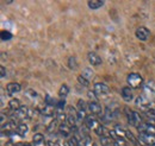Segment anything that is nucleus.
Instances as JSON below:
<instances>
[{
  "label": "nucleus",
  "instance_id": "8",
  "mask_svg": "<svg viewBox=\"0 0 155 146\" xmlns=\"http://www.w3.org/2000/svg\"><path fill=\"white\" fill-rule=\"evenodd\" d=\"M138 133H147V134H153L155 135V126L149 122H143L137 127Z\"/></svg>",
  "mask_w": 155,
  "mask_h": 146
},
{
  "label": "nucleus",
  "instance_id": "1",
  "mask_svg": "<svg viewBox=\"0 0 155 146\" xmlns=\"http://www.w3.org/2000/svg\"><path fill=\"white\" fill-rule=\"evenodd\" d=\"M124 112H125V115H127V119H128L129 125H131V126L137 128L141 124H143V118H142V115L138 112L130 110L129 107H125Z\"/></svg>",
  "mask_w": 155,
  "mask_h": 146
},
{
  "label": "nucleus",
  "instance_id": "13",
  "mask_svg": "<svg viewBox=\"0 0 155 146\" xmlns=\"http://www.w3.org/2000/svg\"><path fill=\"white\" fill-rule=\"evenodd\" d=\"M122 97L125 102H130L133 99H134V95H133V90L130 87H123L122 88Z\"/></svg>",
  "mask_w": 155,
  "mask_h": 146
},
{
  "label": "nucleus",
  "instance_id": "7",
  "mask_svg": "<svg viewBox=\"0 0 155 146\" xmlns=\"http://www.w3.org/2000/svg\"><path fill=\"white\" fill-rule=\"evenodd\" d=\"M150 102H152V101H149L148 97L144 96V95H140V96L135 100L136 106L140 107V108L142 110V112H146V110H148V106H149Z\"/></svg>",
  "mask_w": 155,
  "mask_h": 146
},
{
  "label": "nucleus",
  "instance_id": "19",
  "mask_svg": "<svg viewBox=\"0 0 155 146\" xmlns=\"http://www.w3.org/2000/svg\"><path fill=\"white\" fill-rule=\"evenodd\" d=\"M21 106H23V105L20 103V101L18 100V99H12V100L8 102V107H10V110H13V112L19 110Z\"/></svg>",
  "mask_w": 155,
  "mask_h": 146
},
{
  "label": "nucleus",
  "instance_id": "6",
  "mask_svg": "<svg viewBox=\"0 0 155 146\" xmlns=\"http://www.w3.org/2000/svg\"><path fill=\"white\" fill-rule=\"evenodd\" d=\"M135 35L140 40L146 42V40L150 37V31H149L147 27H144V26H140V27H137V29H136Z\"/></svg>",
  "mask_w": 155,
  "mask_h": 146
},
{
  "label": "nucleus",
  "instance_id": "23",
  "mask_svg": "<svg viewBox=\"0 0 155 146\" xmlns=\"http://www.w3.org/2000/svg\"><path fill=\"white\" fill-rule=\"evenodd\" d=\"M32 141L35 145H41L44 143V135L42 133H35L32 137Z\"/></svg>",
  "mask_w": 155,
  "mask_h": 146
},
{
  "label": "nucleus",
  "instance_id": "41",
  "mask_svg": "<svg viewBox=\"0 0 155 146\" xmlns=\"http://www.w3.org/2000/svg\"><path fill=\"white\" fill-rule=\"evenodd\" d=\"M16 146H17V145H16Z\"/></svg>",
  "mask_w": 155,
  "mask_h": 146
},
{
  "label": "nucleus",
  "instance_id": "22",
  "mask_svg": "<svg viewBox=\"0 0 155 146\" xmlns=\"http://www.w3.org/2000/svg\"><path fill=\"white\" fill-rule=\"evenodd\" d=\"M103 115H104V121H111V120H114V118H115L114 110H110L109 107L105 108V113H104Z\"/></svg>",
  "mask_w": 155,
  "mask_h": 146
},
{
  "label": "nucleus",
  "instance_id": "26",
  "mask_svg": "<svg viewBox=\"0 0 155 146\" xmlns=\"http://www.w3.org/2000/svg\"><path fill=\"white\" fill-rule=\"evenodd\" d=\"M114 131L116 132V134L118 138H124V137H127V131L122 127L120 125H116Z\"/></svg>",
  "mask_w": 155,
  "mask_h": 146
},
{
  "label": "nucleus",
  "instance_id": "20",
  "mask_svg": "<svg viewBox=\"0 0 155 146\" xmlns=\"http://www.w3.org/2000/svg\"><path fill=\"white\" fill-rule=\"evenodd\" d=\"M81 76H82L84 78H86L87 81H91V80L93 78V76H94V73H93V70H92L91 68H85V69L82 70V73H81Z\"/></svg>",
  "mask_w": 155,
  "mask_h": 146
},
{
  "label": "nucleus",
  "instance_id": "11",
  "mask_svg": "<svg viewBox=\"0 0 155 146\" xmlns=\"http://www.w3.org/2000/svg\"><path fill=\"white\" fill-rule=\"evenodd\" d=\"M87 58H88V62L92 64V65H94V67H99L100 64H101V57L99 55H97L96 52H88V55H87Z\"/></svg>",
  "mask_w": 155,
  "mask_h": 146
},
{
  "label": "nucleus",
  "instance_id": "14",
  "mask_svg": "<svg viewBox=\"0 0 155 146\" xmlns=\"http://www.w3.org/2000/svg\"><path fill=\"white\" fill-rule=\"evenodd\" d=\"M20 89H21V87H20L19 83H17V82H11V83H8L6 86V90L8 93V95L17 94V93L20 91Z\"/></svg>",
  "mask_w": 155,
  "mask_h": 146
},
{
  "label": "nucleus",
  "instance_id": "9",
  "mask_svg": "<svg viewBox=\"0 0 155 146\" xmlns=\"http://www.w3.org/2000/svg\"><path fill=\"white\" fill-rule=\"evenodd\" d=\"M93 91L97 94L98 96H99V95H107V94L110 93V88L107 87V84L98 82V83H96V84L93 86Z\"/></svg>",
  "mask_w": 155,
  "mask_h": 146
},
{
  "label": "nucleus",
  "instance_id": "30",
  "mask_svg": "<svg viewBox=\"0 0 155 146\" xmlns=\"http://www.w3.org/2000/svg\"><path fill=\"white\" fill-rule=\"evenodd\" d=\"M143 115H146L147 118L152 119V121H153V120H155V110H146V112H143Z\"/></svg>",
  "mask_w": 155,
  "mask_h": 146
},
{
  "label": "nucleus",
  "instance_id": "37",
  "mask_svg": "<svg viewBox=\"0 0 155 146\" xmlns=\"http://www.w3.org/2000/svg\"><path fill=\"white\" fill-rule=\"evenodd\" d=\"M87 95H88V97H90V99H91V101H97V94H96V93H94V91H92V90H90L88 91V94H87Z\"/></svg>",
  "mask_w": 155,
  "mask_h": 146
},
{
  "label": "nucleus",
  "instance_id": "28",
  "mask_svg": "<svg viewBox=\"0 0 155 146\" xmlns=\"http://www.w3.org/2000/svg\"><path fill=\"white\" fill-rule=\"evenodd\" d=\"M45 103L47 105H51V106H55L56 107V105H58V102H56V100L55 99H53L49 94H47L45 95Z\"/></svg>",
  "mask_w": 155,
  "mask_h": 146
},
{
  "label": "nucleus",
  "instance_id": "27",
  "mask_svg": "<svg viewBox=\"0 0 155 146\" xmlns=\"http://www.w3.org/2000/svg\"><path fill=\"white\" fill-rule=\"evenodd\" d=\"M78 107H79V110H88V103H86L82 99H80L78 101Z\"/></svg>",
  "mask_w": 155,
  "mask_h": 146
},
{
  "label": "nucleus",
  "instance_id": "10",
  "mask_svg": "<svg viewBox=\"0 0 155 146\" xmlns=\"http://www.w3.org/2000/svg\"><path fill=\"white\" fill-rule=\"evenodd\" d=\"M88 110L92 113V115H101L103 113V108L98 103V101H90L88 102Z\"/></svg>",
  "mask_w": 155,
  "mask_h": 146
},
{
  "label": "nucleus",
  "instance_id": "31",
  "mask_svg": "<svg viewBox=\"0 0 155 146\" xmlns=\"http://www.w3.org/2000/svg\"><path fill=\"white\" fill-rule=\"evenodd\" d=\"M78 82H79L81 86H84V87H88V84H90V81H87L86 78H84L81 75L78 76Z\"/></svg>",
  "mask_w": 155,
  "mask_h": 146
},
{
  "label": "nucleus",
  "instance_id": "4",
  "mask_svg": "<svg viewBox=\"0 0 155 146\" xmlns=\"http://www.w3.org/2000/svg\"><path fill=\"white\" fill-rule=\"evenodd\" d=\"M39 113L44 116H54V114L56 113V107L51 106V105H47L44 102V105H42L41 107H38Z\"/></svg>",
  "mask_w": 155,
  "mask_h": 146
},
{
  "label": "nucleus",
  "instance_id": "12",
  "mask_svg": "<svg viewBox=\"0 0 155 146\" xmlns=\"http://www.w3.org/2000/svg\"><path fill=\"white\" fill-rule=\"evenodd\" d=\"M58 132L62 137L67 138V137H72V133H73V129L69 125L67 124H63V125H60L58 126Z\"/></svg>",
  "mask_w": 155,
  "mask_h": 146
},
{
  "label": "nucleus",
  "instance_id": "5",
  "mask_svg": "<svg viewBox=\"0 0 155 146\" xmlns=\"http://www.w3.org/2000/svg\"><path fill=\"white\" fill-rule=\"evenodd\" d=\"M85 125L87 126V127L90 128L91 131H97L98 127L100 126V122L98 121V119L94 116V115H87V118H86V120H85Z\"/></svg>",
  "mask_w": 155,
  "mask_h": 146
},
{
  "label": "nucleus",
  "instance_id": "38",
  "mask_svg": "<svg viewBox=\"0 0 155 146\" xmlns=\"http://www.w3.org/2000/svg\"><path fill=\"white\" fill-rule=\"evenodd\" d=\"M0 73H1V78H4L6 76V70H5V67L4 65L0 67Z\"/></svg>",
  "mask_w": 155,
  "mask_h": 146
},
{
  "label": "nucleus",
  "instance_id": "16",
  "mask_svg": "<svg viewBox=\"0 0 155 146\" xmlns=\"http://www.w3.org/2000/svg\"><path fill=\"white\" fill-rule=\"evenodd\" d=\"M96 133H97V135H99L100 138L110 137V129H107L104 125H100V126L98 127L97 131H96ZM110 138H111V137H110Z\"/></svg>",
  "mask_w": 155,
  "mask_h": 146
},
{
  "label": "nucleus",
  "instance_id": "33",
  "mask_svg": "<svg viewBox=\"0 0 155 146\" xmlns=\"http://www.w3.org/2000/svg\"><path fill=\"white\" fill-rule=\"evenodd\" d=\"M64 107H66V101H64V100H60V101H58V105H56V110H58V112L63 110H64Z\"/></svg>",
  "mask_w": 155,
  "mask_h": 146
},
{
  "label": "nucleus",
  "instance_id": "2",
  "mask_svg": "<svg viewBox=\"0 0 155 146\" xmlns=\"http://www.w3.org/2000/svg\"><path fill=\"white\" fill-rule=\"evenodd\" d=\"M128 84L130 88H134V89H137V88H141L142 84H143V77L140 75L138 73H130L128 75Z\"/></svg>",
  "mask_w": 155,
  "mask_h": 146
},
{
  "label": "nucleus",
  "instance_id": "35",
  "mask_svg": "<svg viewBox=\"0 0 155 146\" xmlns=\"http://www.w3.org/2000/svg\"><path fill=\"white\" fill-rule=\"evenodd\" d=\"M84 145L85 146H94L96 144L93 143V140L91 139V137H87V138H84Z\"/></svg>",
  "mask_w": 155,
  "mask_h": 146
},
{
  "label": "nucleus",
  "instance_id": "34",
  "mask_svg": "<svg viewBox=\"0 0 155 146\" xmlns=\"http://www.w3.org/2000/svg\"><path fill=\"white\" fill-rule=\"evenodd\" d=\"M114 146H127V143H125V140L123 138H118L117 140H115Z\"/></svg>",
  "mask_w": 155,
  "mask_h": 146
},
{
  "label": "nucleus",
  "instance_id": "25",
  "mask_svg": "<svg viewBox=\"0 0 155 146\" xmlns=\"http://www.w3.org/2000/svg\"><path fill=\"white\" fill-rule=\"evenodd\" d=\"M68 93H69V87H68L67 84H62V86L60 87V90H58V96H60L61 99H64V97L68 95Z\"/></svg>",
  "mask_w": 155,
  "mask_h": 146
},
{
  "label": "nucleus",
  "instance_id": "24",
  "mask_svg": "<svg viewBox=\"0 0 155 146\" xmlns=\"http://www.w3.org/2000/svg\"><path fill=\"white\" fill-rule=\"evenodd\" d=\"M78 65H79V64H78L77 57H75V56H71V57L68 58V67H69V69L77 70Z\"/></svg>",
  "mask_w": 155,
  "mask_h": 146
},
{
  "label": "nucleus",
  "instance_id": "15",
  "mask_svg": "<svg viewBox=\"0 0 155 146\" xmlns=\"http://www.w3.org/2000/svg\"><path fill=\"white\" fill-rule=\"evenodd\" d=\"M28 131H29L28 125H26V124H24V122H20L19 125H18V127H17V129H16V133L19 135L20 138H23V137H25V135H26Z\"/></svg>",
  "mask_w": 155,
  "mask_h": 146
},
{
  "label": "nucleus",
  "instance_id": "21",
  "mask_svg": "<svg viewBox=\"0 0 155 146\" xmlns=\"http://www.w3.org/2000/svg\"><path fill=\"white\" fill-rule=\"evenodd\" d=\"M56 119H58V121L60 122V125L66 124L67 122V113H64L63 110H61V112L56 110Z\"/></svg>",
  "mask_w": 155,
  "mask_h": 146
},
{
  "label": "nucleus",
  "instance_id": "40",
  "mask_svg": "<svg viewBox=\"0 0 155 146\" xmlns=\"http://www.w3.org/2000/svg\"><path fill=\"white\" fill-rule=\"evenodd\" d=\"M94 146H97V145H94Z\"/></svg>",
  "mask_w": 155,
  "mask_h": 146
},
{
  "label": "nucleus",
  "instance_id": "17",
  "mask_svg": "<svg viewBox=\"0 0 155 146\" xmlns=\"http://www.w3.org/2000/svg\"><path fill=\"white\" fill-rule=\"evenodd\" d=\"M58 124H60V122L58 121V119L55 118V119H54L53 121H50V122H49V125L45 127V131H47L48 133H50V134H51L53 132H55L56 129H58V126H60Z\"/></svg>",
  "mask_w": 155,
  "mask_h": 146
},
{
  "label": "nucleus",
  "instance_id": "3",
  "mask_svg": "<svg viewBox=\"0 0 155 146\" xmlns=\"http://www.w3.org/2000/svg\"><path fill=\"white\" fill-rule=\"evenodd\" d=\"M138 140L144 146H155V135L147 134V133H140Z\"/></svg>",
  "mask_w": 155,
  "mask_h": 146
},
{
  "label": "nucleus",
  "instance_id": "39",
  "mask_svg": "<svg viewBox=\"0 0 155 146\" xmlns=\"http://www.w3.org/2000/svg\"><path fill=\"white\" fill-rule=\"evenodd\" d=\"M21 146H32L31 144H29V143H25V144H23Z\"/></svg>",
  "mask_w": 155,
  "mask_h": 146
},
{
  "label": "nucleus",
  "instance_id": "32",
  "mask_svg": "<svg viewBox=\"0 0 155 146\" xmlns=\"http://www.w3.org/2000/svg\"><path fill=\"white\" fill-rule=\"evenodd\" d=\"M127 138H128V139H129L134 145H137V139L134 137V134H133L130 131H127Z\"/></svg>",
  "mask_w": 155,
  "mask_h": 146
},
{
  "label": "nucleus",
  "instance_id": "29",
  "mask_svg": "<svg viewBox=\"0 0 155 146\" xmlns=\"http://www.w3.org/2000/svg\"><path fill=\"white\" fill-rule=\"evenodd\" d=\"M0 36H1V39H2V40H10V39L12 38V33H11V32H8V31L2 30V31H1V33H0Z\"/></svg>",
  "mask_w": 155,
  "mask_h": 146
},
{
  "label": "nucleus",
  "instance_id": "18",
  "mask_svg": "<svg viewBox=\"0 0 155 146\" xmlns=\"http://www.w3.org/2000/svg\"><path fill=\"white\" fill-rule=\"evenodd\" d=\"M104 4H105V2H104L103 0H90V1H87V5H88V7H90L91 10H98V8H100Z\"/></svg>",
  "mask_w": 155,
  "mask_h": 146
},
{
  "label": "nucleus",
  "instance_id": "36",
  "mask_svg": "<svg viewBox=\"0 0 155 146\" xmlns=\"http://www.w3.org/2000/svg\"><path fill=\"white\" fill-rule=\"evenodd\" d=\"M28 97H31V99H35V97H37L38 95H37V93L35 90H32V89H29V90H26V94H25Z\"/></svg>",
  "mask_w": 155,
  "mask_h": 146
}]
</instances>
